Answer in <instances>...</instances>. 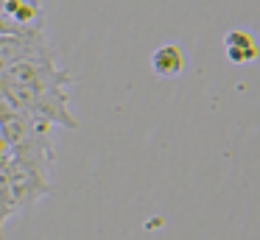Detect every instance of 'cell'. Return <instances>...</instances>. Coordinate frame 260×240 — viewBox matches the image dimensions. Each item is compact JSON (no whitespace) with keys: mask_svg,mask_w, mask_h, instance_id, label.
I'll return each mask as SVG.
<instances>
[{"mask_svg":"<svg viewBox=\"0 0 260 240\" xmlns=\"http://www.w3.org/2000/svg\"><path fill=\"white\" fill-rule=\"evenodd\" d=\"M0 134L9 143L14 159L34 167L42 176H51V165L56 159L51 126L14 106L3 92H0Z\"/></svg>","mask_w":260,"mask_h":240,"instance_id":"7a4b0ae2","label":"cell"},{"mask_svg":"<svg viewBox=\"0 0 260 240\" xmlns=\"http://www.w3.org/2000/svg\"><path fill=\"white\" fill-rule=\"evenodd\" d=\"M3 176H6L9 193H12L14 212H28L40 198L51 195V182H48V176H42L34 167L23 165L20 159L9 162V165L3 167Z\"/></svg>","mask_w":260,"mask_h":240,"instance_id":"277c9868","label":"cell"},{"mask_svg":"<svg viewBox=\"0 0 260 240\" xmlns=\"http://www.w3.org/2000/svg\"><path fill=\"white\" fill-rule=\"evenodd\" d=\"M151 67H154V73H157V76L174 78V76H179L182 67H185V56L179 53V48H176V45H162V48L154 50Z\"/></svg>","mask_w":260,"mask_h":240,"instance_id":"5b68a950","label":"cell"},{"mask_svg":"<svg viewBox=\"0 0 260 240\" xmlns=\"http://www.w3.org/2000/svg\"><path fill=\"white\" fill-rule=\"evenodd\" d=\"M224 45H226V56H230V61H235V64L252 61L254 56H257V48H254L252 37H249V33H243V31L226 33Z\"/></svg>","mask_w":260,"mask_h":240,"instance_id":"8992f818","label":"cell"},{"mask_svg":"<svg viewBox=\"0 0 260 240\" xmlns=\"http://www.w3.org/2000/svg\"><path fill=\"white\" fill-rule=\"evenodd\" d=\"M73 81L76 78L68 70H59L56 61H25L0 73V92L48 126L79 128L68 95Z\"/></svg>","mask_w":260,"mask_h":240,"instance_id":"6da1fadb","label":"cell"},{"mask_svg":"<svg viewBox=\"0 0 260 240\" xmlns=\"http://www.w3.org/2000/svg\"><path fill=\"white\" fill-rule=\"evenodd\" d=\"M25 61H56L53 45L45 37V28L0 37V73L9 67L25 64Z\"/></svg>","mask_w":260,"mask_h":240,"instance_id":"3957f363","label":"cell"},{"mask_svg":"<svg viewBox=\"0 0 260 240\" xmlns=\"http://www.w3.org/2000/svg\"><path fill=\"white\" fill-rule=\"evenodd\" d=\"M14 215V204H12V193H9L6 176L0 170V237H3V223Z\"/></svg>","mask_w":260,"mask_h":240,"instance_id":"52a82bcc","label":"cell"}]
</instances>
